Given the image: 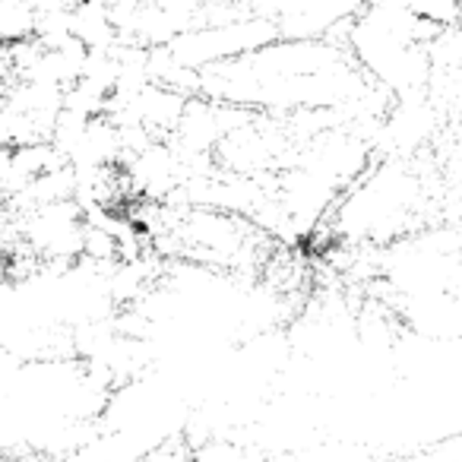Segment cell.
<instances>
[{
    "label": "cell",
    "instance_id": "6da1fadb",
    "mask_svg": "<svg viewBox=\"0 0 462 462\" xmlns=\"http://www.w3.org/2000/svg\"><path fill=\"white\" fill-rule=\"evenodd\" d=\"M206 99L238 108L323 111L364 95V73L332 42H276L197 76Z\"/></svg>",
    "mask_w": 462,
    "mask_h": 462
}]
</instances>
